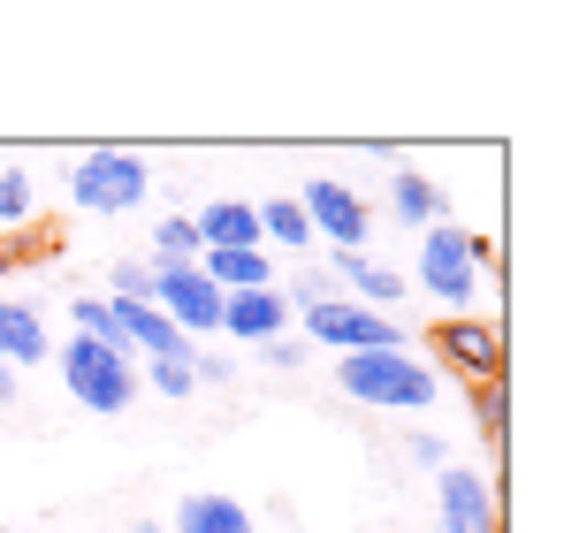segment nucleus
<instances>
[{
	"instance_id": "4",
	"label": "nucleus",
	"mask_w": 564,
	"mask_h": 533,
	"mask_svg": "<svg viewBox=\"0 0 564 533\" xmlns=\"http://www.w3.org/2000/svg\"><path fill=\"white\" fill-rule=\"evenodd\" d=\"M145 198H153V168H145V153H130V145H93V153L69 168V206H77V214L122 221V214H138Z\"/></svg>"
},
{
	"instance_id": "7",
	"label": "nucleus",
	"mask_w": 564,
	"mask_h": 533,
	"mask_svg": "<svg viewBox=\"0 0 564 533\" xmlns=\"http://www.w3.org/2000/svg\"><path fill=\"white\" fill-rule=\"evenodd\" d=\"M435 533H503V496H496V472L443 465V472H435Z\"/></svg>"
},
{
	"instance_id": "18",
	"label": "nucleus",
	"mask_w": 564,
	"mask_h": 533,
	"mask_svg": "<svg viewBox=\"0 0 564 533\" xmlns=\"http://www.w3.org/2000/svg\"><path fill=\"white\" fill-rule=\"evenodd\" d=\"M153 266H198V229H191V214H161V221H153Z\"/></svg>"
},
{
	"instance_id": "21",
	"label": "nucleus",
	"mask_w": 564,
	"mask_h": 533,
	"mask_svg": "<svg viewBox=\"0 0 564 533\" xmlns=\"http://www.w3.org/2000/svg\"><path fill=\"white\" fill-rule=\"evenodd\" d=\"M107 290L145 305V297H153V260H115V266H107Z\"/></svg>"
},
{
	"instance_id": "10",
	"label": "nucleus",
	"mask_w": 564,
	"mask_h": 533,
	"mask_svg": "<svg viewBox=\"0 0 564 533\" xmlns=\"http://www.w3.org/2000/svg\"><path fill=\"white\" fill-rule=\"evenodd\" d=\"M328 282H336L344 297H359V305L389 313V320H397V305L412 297V282H404L397 266H381L375 252H328Z\"/></svg>"
},
{
	"instance_id": "6",
	"label": "nucleus",
	"mask_w": 564,
	"mask_h": 533,
	"mask_svg": "<svg viewBox=\"0 0 564 533\" xmlns=\"http://www.w3.org/2000/svg\"><path fill=\"white\" fill-rule=\"evenodd\" d=\"M297 206H305V221H313V244L328 237L336 252H367V237H375V206H367L344 176H305V183H297Z\"/></svg>"
},
{
	"instance_id": "28",
	"label": "nucleus",
	"mask_w": 564,
	"mask_h": 533,
	"mask_svg": "<svg viewBox=\"0 0 564 533\" xmlns=\"http://www.w3.org/2000/svg\"><path fill=\"white\" fill-rule=\"evenodd\" d=\"M130 533H169V526H161V519H138V526H130Z\"/></svg>"
},
{
	"instance_id": "27",
	"label": "nucleus",
	"mask_w": 564,
	"mask_h": 533,
	"mask_svg": "<svg viewBox=\"0 0 564 533\" xmlns=\"http://www.w3.org/2000/svg\"><path fill=\"white\" fill-rule=\"evenodd\" d=\"M15 389H23V373H15V366H0V404H15Z\"/></svg>"
},
{
	"instance_id": "12",
	"label": "nucleus",
	"mask_w": 564,
	"mask_h": 533,
	"mask_svg": "<svg viewBox=\"0 0 564 533\" xmlns=\"http://www.w3.org/2000/svg\"><path fill=\"white\" fill-rule=\"evenodd\" d=\"M191 229H198V252H268L252 198H214V206L191 214Z\"/></svg>"
},
{
	"instance_id": "22",
	"label": "nucleus",
	"mask_w": 564,
	"mask_h": 533,
	"mask_svg": "<svg viewBox=\"0 0 564 533\" xmlns=\"http://www.w3.org/2000/svg\"><path fill=\"white\" fill-rule=\"evenodd\" d=\"M473 404H480V435H488V449H503V412H511V396H503V381H488V389H480Z\"/></svg>"
},
{
	"instance_id": "5",
	"label": "nucleus",
	"mask_w": 564,
	"mask_h": 533,
	"mask_svg": "<svg viewBox=\"0 0 564 533\" xmlns=\"http://www.w3.org/2000/svg\"><path fill=\"white\" fill-rule=\"evenodd\" d=\"M297 336L313 344V351H397V344H412L404 336V320H389V313H375V305H359V297H321V305H297Z\"/></svg>"
},
{
	"instance_id": "14",
	"label": "nucleus",
	"mask_w": 564,
	"mask_h": 533,
	"mask_svg": "<svg viewBox=\"0 0 564 533\" xmlns=\"http://www.w3.org/2000/svg\"><path fill=\"white\" fill-rule=\"evenodd\" d=\"M0 366H46V320L31 297H0Z\"/></svg>"
},
{
	"instance_id": "23",
	"label": "nucleus",
	"mask_w": 564,
	"mask_h": 533,
	"mask_svg": "<svg viewBox=\"0 0 564 533\" xmlns=\"http://www.w3.org/2000/svg\"><path fill=\"white\" fill-rule=\"evenodd\" d=\"M305 358H321L305 336H275V344H260V366H275V373H297Z\"/></svg>"
},
{
	"instance_id": "3",
	"label": "nucleus",
	"mask_w": 564,
	"mask_h": 533,
	"mask_svg": "<svg viewBox=\"0 0 564 533\" xmlns=\"http://www.w3.org/2000/svg\"><path fill=\"white\" fill-rule=\"evenodd\" d=\"M54 366H62L69 404L93 412V420H122V412L138 404V358L130 351H107L93 336H69V344L54 351Z\"/></svg>"
},
{
	"instance_id": "16",
	"label": "nucleus",
	"mask_w": 564,
	"mask_h": 533,
	"mask_svg": "<svg viewBox=\"0 0 564 533\" xmlns=\"http://www.w3.org/2000/svg\"><path fill=\"white\" fill-rule=\"evenodd\" d=\"M176 533H260L252 526V511L237 503V496H214V488H198L176 503Z\"/></svg>"
},
{
	"instance_id": "1",
	"label": "nucleus",
	"mask_w": 564,
	"mask_h": 533,
	"mask_svg": "<svg viewBox=\"0 0 564 533\" xmlns=\"http://www.w3.org/2000/svg\"><path fill=\"white\" fill-rule=\"evenodd\" d=\"M488 266H496V244L488 237H473L458 221H435V229H420V290L451 313V320H466L473 305H480V282H488Z\"/></svg>"
},
{
	"instance_id": "26",
	"label": "nucleus",
	"mask_w": 564,
	"mask_h": 533,
	"mask_svg": "<svg viewBox=\"0 0 564 533\" xmlns=\"http://www.w3.org/2000/svg\"><path fill=\"white\" fill-rule=\"evenodd\" d=\"M39 252L54 260V237H8V244H0V274H15V266L39 260Z\"/></svg>"
},
{
	"instance_id": "15",
	"label": "nucleus",
	"mask_w": 564,
	"mask_h": 533,
	"mask_svg": "<svg viewBox=\"0 0 564 533\" xmlns=\"http://www.w3.org/2000/svg\"><path fill=\"white\" fill-rule=\"evenodd\" d=\"M198 274L237 297V290H275V252H198Z\"/></svg>"
},
{
	"instance_id": "9",
	"label": "nucleus",
	"mask_w": 564,
	"mask_h": 533,
	"mask_svg": "<svg viewBox=\"0 0 564 533\" xmlns=\"http://www.w3.org/2000/svg\"><path fill=\"white\" fill-rule=\"evenodd\" d=\"M427 351L443 358L466 389H488V381H503V328L496 320H443L435 336H427Z\"/></svg>"
},
{
	"instance_id": "17",
	"label": "nucleus",
	"mask_w": 564,
	"mask_h": 533,
	"mask_svg": "<svg viewBox=\"0 0 564 533\" xmlns=\"http://www.w3.org/2000/svg\"><path fill=\"white\" fill-rule=\"evenodd\" d=\"M252 214H260V244H268V252H305V244H313V221H305L297 198H260Z\"/></svg>"
},
{
	"instance_id": "19",
	"label": "nucleus",
	"mask_w": 564,
	"mask_h": 533,
	"mask_svg": "<svg viewBox=\"0 0 564 533\" xmlns=\"http://www.w3.org/2000/svg\"><path fill=\"white\" fill-rule=\"evenodd\" d=\"M39 214V183L31 168H0V229H23Z\"/></svg>"
},
{
	"instance_id": "11",
	"label": "nucleus",
	"mask_w": 564,
	"mask_h": 533,
	"mask_svg": "<svg viewBox=\"0 0 564 533\" xmlns=\"http://www.w3.org/2000/svg\"><path fill=\"white\" fill-rule=\"evenodd\" d=\"M221 336L229 344H275L290 336V297L282 290H237V297H221Z\"/></svg>"
},
{
	"instance_id": "24",
	"label": "nucleus",
	"mask_w": 564,
	"mask_h": 533,
	"mask_svg": "<svg viewBox=\"0 0 564 533\" xmlns=\"http://www.w3.org/2000/svg\"><path fill=\"white\" fill-rule=\"evenodd\" d=\"M191 381H198V389H221V381H229V373H237V358H221V351H198V344H191Z\"/></svg>"
},
{
	"instance_id": "8",
	"label": "nucleus",
	"mask_w": 564,
	"mask_h": 533,
	"mask_svg": "<svg viewBox=\"0 0 564 533\" xmlns=\"http://www.w3.org/2000/svg\"><path fill=\"white\" fill-rule=\"evenodd\" d=\"M145 305H161L184 344L191 336H221V290H214L198 266H153V297H145Z\"/></svg>"
},
{
	"instance_id": "13",
	"label": "nucleus",
	"mask_w": 564,
	"mask_h": 533,
	"mask_svg": "<svg viewBox=\"0 0 564 533\" xmlns=\"http://www.w3.org/2000/svg\"><path fill=\"white\" fill-rule=\"evenodd\" d=\"M381 191H389V214H397L404 229H435V221H443V183H435V176H420L412 161H397Z\"/></svg>"
},
{
	"instance_id": "25",
	"label": "nucleus",
	"mask_w": 564,
	"mask_h": 533,
	"mask_svg": "<svg viewBox=\"0 0 564 533\" xmlns=\"http://www.w3.org/2000/svg\"><path fill=\"white\" fill-rule=\"evenodd\" d=\"M404 457H412V465H427V472H443V465H451V443L420 427V435H404Z\"/></svg>"
},
{
	"instance_id": "20",
	"label": "nucleus",
	"mask_w": 564,
	"mask_h": 533,
	"mask_svg": "<svg viewBox=\"0 0 564 533\" xmlns=\"http://www.w3.org/2000/svg\"><path fill=\"white\" fill-rule=\"evenodd\" d=\"M138 389H153V396H191L198 381H191L184 358H153V366H138Z\"/></svg>"
},
{
	"instance_id": "2",
	"label": "nucleus",
	"mask_w": 564,
	"mask_h": 533,
	"mask_svg": "<svg viewBox=\"0 0 564 533\" xmlns=\"http://www.w3.org/2000/svg\"><path fill=\"white\" fill-rule=\"evenodd\" d=\"M336 389H344L351 404H367V412H427V404L443 396V373H435L427 358H412V344H397V351L336 358Z\"/></svg>"
}]
</instances>
